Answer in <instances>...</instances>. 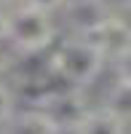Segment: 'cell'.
I'll use <instances>...</instances> for the list:
<instances>
[{"label": "cell", "instance_id": "6da1fadb", "mask_svg": "<svg viewBox=\"0 0 131 134\" xmlns=\"http://www.w3.org/2000/svg\"><path fill=\"white\" fill-rule=\"evenodd\" d=\"M104 64H107L104 51L91 38L83 35H67L56 43V48L48 57V70L53 72V78L75 88L91 86L104 70Z\"/></svg>", "mask_w": 131, "mask_h": 134}, {"label": "cell", "instance_id": "7a4b0ae2", "mask_svg": "<svg viewBox=\"0 0 131 134\" xmlns=\"http://www.w3.org/2000/svg\"><path fill=\"white\" fill-rule=\"evenodd\" d=\"M53 40H56L53 14L32 8L27 3H19L14 8H8L5 43H11L19 54H40V51L51 48Z\"/></svg>", "mask_w": 131, "mask_h": 134}, {"label": "cell", "instance_id": "3957f363", "mask_svg": "<svg viewBox=\"0 0 131 134\" xmlns=\"http://www.w3.org/2000/svg\"><path fill=\"white\" fill-rule=\"evenodd\" d=\"M40 110L51 118V124L56 126L59 134H75L78 126L83 124V118L91 113V105H88V99L83 97V88L62 83L56 91L40 105Z\"/></svg>", "mask_w": 131, "mask_h": 134}, {"label": "cell", "instance_id": "277c9868", "mask_svg": "<svg viewBox=\"0 0 131 134\" xmlns=\"http://www.w3.org/2000/svg\"><path fill=\"white\" fill-rule=\"evenodd\" d=\"M62 16L70 35L94 38L112 19V3L110 0H67L62 8Z\"/></svg>", "mask_w": 131, "mask_h": 134}, {"label": "cell", "instance_id": "5b68a950", "mask_svg": "<svg viewBox=\"0 0 131 134\" xmlns=\"http://www.w3.org/2000/svg\"><path fill=\"white\" fill-rule=\"evenodd\" d=\"M0 134H59V131L40 107H24V110L16 107L14 115L0 126Z\"/></svg>", "mask_w": 131, "mask_h": 134}, {"label": "cell", "instance_id": "8992f818", "mask_svg": "<svg viewBox=\"0 0 131 134\" xmlns=\"http://www.w3.org/2000/svg\"><path fill=\"white\" fill-rule=\"evenodd\" d=\"M102 107L107 113H112L118 121L123 124H131V81H123V78H115V83L107 88Z\"/></svg>", "mask_w": 131, "mask_h": 134}, {"label": "cell", "instance_id": "52a82bcc", "mask_svg": "<svg viewBox=\"0 0 131 134\" xmlns=\"http://www.w3.org/2000/svg\"><path fill=\"white\" fill-rule=\"evenodd\" d=\"M75 134H126V124L99 105V107H91V113L83 118V124L78 126Z\"/></svg>", "mask_w": 131, "mask_h": 134}, {"label": "cell", "instance_id": "ba28073f", "mask_svg": "<svg viewBox=\"0 0 131 134\" xmlns=\"http://www.w3.org/2000/svg\"><path fill=\"white\" fill-rule=\"evenodd\" d=\"M14 110H16L14 88H11V83H3V78H0V126L14 115Z\"/></svg>", "mask_w": 131, "mask_h": 134}, {"label": "cell", "instance_id": "9c48e42d", "mask_svg": "<svg viewBox=\"0 0 131 134\" xmlns=\"http://www.w3.org/2000/svg\"><path fill=\"white\" fill-rule=\"evenodd\" d=\"M112 19H115L126 32H131V0H121V3L112 5Z\"/></svg>", "mask_w": 131, "mask_h": 134}, {"label": "cell", "instance_id": "30bf717a", "mask_svg": "<svg viewBox=\"0 0 131 134\" xmlns=\"http://www.w3.org/2000/svg\"><path fill=\"white\" fill-rule=\"evenodd\" d=\"M112 67H115V78H123V81H131V51H126L123 57L112 59Z\"/></svg>", "mask_w": 131, "mask_h": 134}, {"label": "cell", "instance_id": "8fae6325", "mask_svg": "<svg viewBox=\"0 0 131 134\" xmlns=\"http://www.w3.org/2000/svg\"><path fill=\"white\" fill-rule=\"evenodd\" d=\"M21 3H27L32 8H40V11H48V14H56V11L64 8L67 0H21Z\"/></svg>", "mask_w": 131, "mask_h": 134}, {"label": "cell", "instance_id": "7c38bea8", "mask_svg": "<svg viewBox=\"0 0 131 134\" xmlns=\"http://www.w3.org/2000/svg\"><path fill=\"white\" fill-rule=\"evenodd\" d=\"M5 32H8V11L0 8V43L5 40Z\"/></svg>", "mask_w": 131, "mask_h": 134}, {"label": "cell", "instance_id": "4fadbf2b", "mask_svg": "<svg viewBox=\"0 0 131 134\" xmlns=\"http://www.w3.org/2000/svg\"><path fill=\"white\" fill-rule=\"evenodd\" d=\"M19 3H21V0H0V8H5V11H8V8L19 5Z\"/></svg>", "mask_w": 131, "mask_h": 134}, {"label": "cell", "instance_id": "5bb4252c", "mask_svg": "<svg viewBox=\"0 0 131 134\" xmlns=\"http://www.w3.org/2000/svg\"><path fill=\"white\" fill-rule=\"evenodd\" d=\"M5 67H8V59L3 57V54H0V75H3V72H5Z\"/></svg>", "mask_w": 131, "mask_h": 134}]
</instances>
